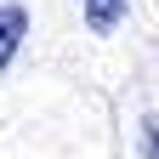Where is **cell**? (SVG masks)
<instances>
[{
    "mask_svg": "<svg viewBox=\"0 0 159 159\" xmlns=\"http://www.w3.org/2000/svg\"><path fill=\"white\" fill-rule=\"evenodd\" d=\"M23 34H29V11L23 6H0V74H6L11 57L23 51Z\"/></svg>",
    "mask_w": 159,
    "mask_h": 159,
    "instance_id": "cell-1",
    "label": "cell"
},
{
    "mask_svg": "<svg viewBox=\"0 0 159 159\" xmlns=\"http://www.w3.org/2000/svg\"><path fill=\"white\" fill-rule=\"evenodd\" d=\"M125 11H131V0H80V17L91 34H114L125 23Z\"/></svg>",
    "mask_w": 159,
    "mask_h": 159,
    "instance_id": "cell-2",
    "label": "cell"
},
{
    "mask_svg": "<svg viewBox=\"0 0 159 159\" xmlns=\"http://www.w3.org/2000/svg\"><path fill=\"white\" fill-rule=\"evenodd\" d=\"M142 153H148V159H159V114H148V119H142Z\"/></svg>",
    "mask_w": 159,
    "mask_h": 159,
    "instance_id": "cell-3",
    "label": "cell"
}]
</instances>
